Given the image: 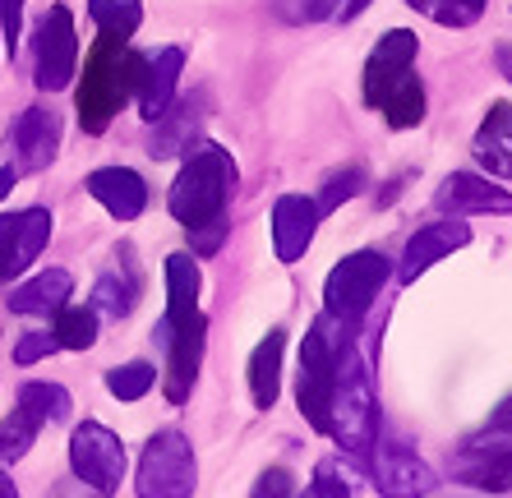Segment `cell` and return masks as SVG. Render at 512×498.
<instances>
[{
	"label": "cell",
	"instance_id": "277c9868",
	"mask_svg": "<svg viewBox=\"0 0 512 498\" xmlns=\"http://www.w3.org/2000/svg\"><path fill=\"white\" fill-rule=\"evenodd\" d=\"M236 180H240L236 157H231L222 143L199 139L190 148V157H185V166H180L171 194H167L171 217H176L185 231L227 217V203H231V194H236Z\"/></svg>",
	"mask_w": 512,
	"mask_h": 498
},
{
	"label": "cell",
	"instance_id": "f35d334b",
	"mask_svg": "<svg viewBox=\"0 0 512 498\" xmlns=\"http://www.w3.org/2000/svg\"><path fill=\"white\" fill-rule=\"evenodd\" d=\"M485 434H494V439H512V397H508V402H503L494 415H489Z\"/></svg>",
	"mask_w": 512,
	"mask_h": 498
},
{
	"label": "cell",
	"instance_id": "d6986e66",
	"mask_svg": "<svg viewBox=\"0 0 512 498\" xmlns=\"http://www.w3.org/2000/svg\"><path fill=\"white\" fill-rule=\"evenodd\" d=\"M84 190L93 194L116 222H134V217L148 208V185H143V176L130 171V166H97L93 176L84 180Z\"/></svg>",
	"mask_w": 512,
	"mask_h": 498
},
{
	"label": "cell",
	"instance_id": "f1b7e54d",
	"mask_svg": "<svg viewBox=\"0 0 512 498\" xmlns=\"http://www.w3.org/2000/svg\"><path fill=\"white\" fill-rule=\"evenodd\" d=\"M19 406L33 415L37 425H60V420H70V392L60 388V383H24L19 388Z\"/></svg>",
	"mask_w": 512,
	"mask_h": 498
},
{
	"label": "cell",
	"instance_id": "e0dca14e",
	"mask_svg": "<svg viewBox=\"0 0 512 498\" xmlns=\"http://www.w3.org/2000/svg\"><path fill=\"white\" fill-rule=\"evenodd\" d=\"M319 208L305 194H282L273 203V254L277 263H300L319 236Z\"/></svg>",
	"mask_w": 512,
	"mask_h": 498
},
{
	"label": "cell",
	"instance_id": "ba28073f",
	"mask_svg": "<svg viewBox=\"0 0 512 498\" xmlns=\"http://www.w3.org/2000/svg\"><path fill=\"white\" fill-rule=\"evenodd\" d=\"M79 74V33L70 5H51L33 28V83L42 93H65Z\"/></svg>",
	"mask_w": 512,
	"mask_h": 498
},
{
	"label": "cell",
	"instance_id": "603a6c76",
	"mask_svg": "<svg viewBox=\"0 0 512 498\" xmlns=\"http://www.w3.org/2000/svg\"><path fill=\"white\" fill-rule=\"evenodd\" d=\"M139 291H143V277H139V268H134V249H120L116 268L97 277L93 309L107 314V319H130L134 305H139Z\"/></svg>",
	"mask_w": 512,
	"mask_h": 498
},
{
	"label": "cell",
	"instance_id": "8d00e7d4",
	"mask_svg": "<svg viewBox=\"0 0 512 498\" xmlns=\"http://www.w3.org/2000/svg\"><path fill=\"white\" fill-rule=\"evenodd\" d=\"M0 37L10 56L19 51V37H24V0H0Z\"/></svg>",
	"mask_w": 512,
	"mask_h": 498
},
{
	"label": "cell",
	"instance_id": "484cf974",
	"mask_svg": "<svg viewBox=\"0 0 512 498\" xmlns=\"http://www.w3.org/2000/svg\"><path fill=\"white\" fill-rule=\"evenodd\" d=\"M374 0H273V14L282 19V24H323V19H342V24H351V19H360V14L370 10Z\"/></svg>",
	"mask_w": 512,
	"mask_h": 498
},
{
	"label": "cell",
	"instance_id": "4316f807",
	"mask_svg": "<svg viewBox=\"0 0 512 498\" xmlns=\"http://www.w3.org/2000/svg\"><path fill=\"white\" fill-rule=\"evenodd\" d=\"M51 332H56V342L65 351H88L97 342V309L93 305H65L51 314Z\"/></svg>",
	"mask_w": 512,
	"mask_h": 498
},
{
	"label": "cell",
	"instance_id": "cb8c5ba5",
	"mask_svg": "<svg viewBox=\"0 0 512 498\" xmlns=\"http://www.w3.org/2000/svg\"><path fill=\"white\" fill-rule=\"evenodd\" d=\"M282 356H286V328H273L254 346L250 356V397L259 411H273L282 392Z\"/></svg>",
	"mask_w": 512,
	"mask_h": 498
},
{
	"label": "cell",
	"instance_id": "5bb4252c",
	"mask_svg": "<svg viewBox=\"0 0 512 498\" xmlns=\"http://www.w3.org/2000/svg\"><path fill=\"white\" fill-rule=\"evenodd\" d=\"M51 213L47 208H24V213L0 217V286H10L28 263L47 249Z\"/></svg>",
	"mask_w": 512,
	"mask_h": 498
},
{
	"label": "cell",
	"instance_id": "ac0fdd59",
	"mask_svg": "<svg viewBox=\"0 0 512 498\" xmlns=\"http://www.w3.org/2000/svg\"><path fill=\"white\" fill-rule=\"evenodd\" d=\"M60 153V116L51 107H28L24 116L14 120V157H19V171L37 176L47 171Z\"/></svg>",
	"mask_w": 512,
	"mask_h": 498
},
{
	"label": "cell",
	"instance_id": "7a4b0ae2",
	"mask_svg": "<svg viewBox=\"0 0 512 498\" xmlns=\"http://www.w3.org/2000/svg\"><path fill=\"white\" fill-rule=\"evenodd\" d=\"M420 37L411 28H388L365 60V107L379 111L393 130H416L425 120V83L416 74Z\"/></svg>",
	"mask_w": 512,
	"mask_h": 498
},
{
	"label": "cell",
	"instance_id": "5b68a950",
	"mask_svg": "<svg viewBox=\"0 0 512 498\" xmlns=\"http://www.w3.org/2000/svg\"><path fill=\"white\" fill-rule=\"evenodd\" d=\"M351 328H337L328 314L310 323L305 342H300V369H296V406L305 415V425L319 429L328 425V397H333V379H337V351L342 337Z\"/></svg>",
	"mask_w": 512,
	"mask_h": 498
},
{
	"label": "cell",
	"instance_id": "ffe728a7",
	"mask_svg": "<svg viewBox=\"0 0 512 498\" xmlns=\"http://www.w3.org/2000/svg\"><path fill=\"white\" fill-rule=\"evenodd\" d=\"M180 70H185V51H180V47H162L157 56L143 60V74H139V88H134V102H139V116L148 120V125H153V120L171 107L176 83H180Z\"/></svg>",
	"mask_w": 512,
	"mask_h": 498
},
{
	"label": "cell",
	"instance_id": "2e32d148",
	"mask_svg": "<svg viewBox=\"0 0 512 498\" xmlns=\"http://www.w3.org/2000/svg\"><path fill=\"white\" fill-rule=\"evenodd\" d=\"M434 208L443 217H476V213H512V194L503 185H494V176H476V171H453L443 176V185L434 190Z\"/></svg>",
	"mask_w": 512,
	"mask_h": 498
},
{
	"label": "cell",
	"instance_id": "8992f818",
	"mask_svg": "<svg viewBox=\"0 0 512 498\" xmlns=\"http://www.w3.org/2000/svg\"><path fill=\"white\" fill-rule=\"evenodd\" d=\"M388 282V254L383 249H356L337 263L323 282V314L337 328H360L365 314L374 309V296Z\"/></svg>",
	"mask_w": 512,
	"mask_h": 498
},
{
	"label": "cell",
	"instance_id": "8fae6325",
	"mask_svg": "<svg viewBox=\"0 0 512 498\" xmlns=\"http://www.w3.org/2000/svg\"><path fill=\"white\" fill-rule=\"evenodd\" d=\"M153 342H162L167 351V402L185 406L199 379L203 346H208V314H194L190 323H176V328H157Z\"/></svg>",
	"mask_w": 512,
	"mask_h": 498
},
{
	"label": "cell",
	"instance_id": "83f0119b",
	"mask_svg": "<svg viewBox=\"0 0 512 498\" xmlns=\"http://www.w3.org/2000/svg\"><path fill=\"white\" fill-rule=\"evenodd\" d=\"M88 19L97 24V33L130 42L143 28V0H88Z\"/></svg>",
	"mask_w": 512,
	"mask_h": 498
},
{
	"label": "cell",
	"instance_id": "74e56055",
	"mask_svg": "<svg viewBox=\"0 0 512 498\" xmlns=\"http://www.w3.org/2000/svg\"><path fill=\"white\" fill-rule=\"evenodd\" d=\"M254 494H259V498H268V494L282 498V494H296V485H291V475L277 471V466H273V471H263V475H259V485H254Z\"/></svg>",
	"mask_w": 512,
	"mask_h": 498
},
{
	"label": "cell",
	"instance_id": "4fadbf2b",
	"mask_svg": "<svg viewBox=\"0 0 512 498\" xmlns=\"http://www.w3.org/2000/svg\"><path fill=\"white\" fill-rule=\"evenodd\" d=\"M453 475L466 489L512 494V439H494V434L466 439L462 452L453 457Z\"/></svg>",
	"mask_w": 512,
	"mask_h": 498
},
{
	"label": "cell",
	"instance_id": "4dcf8cb0",
	"mask_svg": "<svg viewBox=\"0 0 512 498\" xmlns=\"http://www.w3.org/2000/svg\"><path fill=\"white\" fill-rule=\"evenodd\" d=\"M37 429H42V425H37L24 406L5 415V420H0V466H14V462H19V457H24V452L37 443Z\"/></svg>",
	"mask_w": 512,
	"mask_h": 498
},
{
	"label": "cell",
	"instance_id": "9c48e42d",
	"mask_svg": "<svg viewBox=\"0 0 512 498\" xmlns=\"http://www.w3.org/2000/svg\"><path fill=\"white\" fill-rule=\"evenodd\" d=\"M70 466L88 489H97V494H116L130 462H125V443H120V434H111V429L97 425V420H84V425L70 434Z\"/></svg>",
	"mask_w": 512,
	"mask_h": 498
},
{
	"label": "cell",
	"instance_id": "44dd1931",
	"mask_svg": "<svg viewBox=\"0 0 512 498\" xmlns=\"http://www.w3.org/2000/svg\"><path fill=\"white\" fill-rule=\"evenodd\" d=\"M480 171L494 180H512V102H489L485 120L471 143Z\"/></svg>",
	"mask_w": 512,
	"mask_h": 498
},
{
	"label": "cell",
	"instance_id": "6da1fadb",
	"mask_svg": "<svg viewBox=\"0 0 512 498\" xmlns=\"http://www.w3.org/2000/svg\"><path fill=\"white\" fill-rule=\"evenodd\" d=\"M323 434L342 443V452H351L356 462H370L374 434H379V388H374L370 337L360 328L346 332L342 351H337V379H333V397H328Z\"/></svg>",
	"mask_w": 512,
	"mask_h": 498
},
{
	"label": "cell",
	"instance_id": "3957f363",
	"mask_svg": "<svg viewBox=\"0 0 512 498\" xmlns=\"http://www.w3.org/2000/svg\"><path fill=\"white\" fill-rule=\"evenodd\" d=\"M143 51H130V42L120 37H97V47L84 60V79L74 93V111H79V130L84 134H107V125L116 120V111L125 107L139 88L143 74Z\"/></svg>",
	"mask_w": 512,
	"mask_h": 498
},
{
	"label": "cell",
	"instance_id": "30bf717a",
	"mask_svg": "<svg viewBox=\"0 0 512 498\" xmlns=\"http://www.w3.org/2000/svg\"><path fill=\"white\" fill-rule=\"evenodd\" d=\"M213 116V93L208 88H194L185 97H171V107L153 120V139H148V157L153 162H171V157L190 153L199 143L203 125Z\"/></svg>",
	"mask_w": 512,
	"mask_h": 498
},
{
	"label": "cell",
	"instance_id": "7c38bea8",
	"mask_svg": "<svg viewBox=\"0 0 512 498\" xmlns=\"http://www.w3.org/2000/svg\"><path fill=\"white\" fill-rule=\"evenodd\" d=\"M374 443H379V452H370L374 457V489L388 498H411V494H434L439 489V480H434V471H429L425 462L416 457V448L411 443H402L397 434H374Z\"/></svg>",
	"mask_w": 512,
	"mask_h": 498
},
{
	"label": "cell",
	"instance_id": "d4e9b609",
	"mask_svg": "<svg viewBox=\"0 0 512 498\" xmlns=\"http://www.w3.org/2000/svg\"><path fill=\"white\" fill-rule=\"evenodd\" d=\"M70 296H74V277L65 273V268H47V273H37L33 282L19 286V291H10V309L14 314L47 319V314H56Z\"/></svg>",
	"mask_w": 512,
	"mask_h": 498
},
{
	"label": "cell",
	"instance_id": "7402d4cb",
	"mask_svg": "<svg viewBox=\"0 0 512 498\" xmlns=\"http://www.w3.org/2000/svg\"><path fill=\"white\" fill-rule=\"evenodd\" d=\"M199 296H203L199 263H194V254L180 249V254H171L167 259V314H162L157 328H176V323H190L194 314H203Z\"/></svg>",
	"mask_w": 512,
	"mask_h": 498
},
{
	"label": "cell",
	"instance_id": "1f68e13d",
	"mask_svg": "<svg viewBox=\"0 0 512 498\" xmlns=\"http://www.w3.org/2000/svg\"><path fill=\"white\" fill-rule=\"evenodd\" d=\"M153 383H157V369L148 365V360H130V365L107 369V392L120 397V402H139V397H148Z\"/></svg>",
	"mask_w": 512,
	"mask_h": 498
},
{
	"label": "cell",
	"instance_id": "52a82bcc",
	"mask_svg": "<svg viewBox=\"0 0 512 498\" xmlns=\"http://www.w3.org/2000/svg\"><path fill=\"white\" fill-rule=\"evenodd\" d=\"M139 498H190L199 489V462L194 443L180 429H157L139 457Z\"/></svg>",
	"mask_w": 512,
	"mask_h": 498
},
{
	"label": "cell",
	"instance_id": "836d02e7",
	"mask_svg": "<svg viewBox=\"0 0 512 498\" xmlns=\"http://www.w3.org/2000/svg\"><path fill=\"white\" fill-rule=\"evenodd\" d=\"M356 480H360L356 466H342V457H323V462L314 466L310 494L314 498H351L356 494Z\"/></svg>",
	"mask_w": 512,
	"mask_h": 498
},
{
	"label": "cell",
	"instance_id": "b9f144b4",
	"mask_svg": "<svg viewBox=\"0 0 512 498\" xmlns=\"http://www.w3.org/2000/svg\"><path fill=\"white\" fill-rule=\"evenodd\" d=\"M19 489H14V480H10V466H0V498H14Z\"/></svg>",
	"mask_w": 512,
	"mask_h": 498
},
{
	"label": "cell",
	"instance_id": "d590c367",
	"mask_svg": "<svg viewBox=\"0 0 512 498\" xmlns=\"http://www.w3.org/2000/svg\"><path fill=\"white\" fill-rule=\"evenodd\" d=\"M56 346H60L56 332H24V337H19V346H14V360H19V365H37V360L51 356Z\"/></svg>",
	"mask_w": 512,
	"mask_h": 498
},
{
	"label": "cell",
	"instance_id": "e575fe53",
	"mask_svg": "<svg viewBox=\"0 0 512 498\" xmlns=\"http://www.w3.org/2000/svg\"><path fill=\"white\" fill-rule=\"evenodd\" d=\"M231 222L227 217H217V222H203V226H190V245H194V259H213L222 240H227Z\"/></svg>",
	"mask_w": 512,
	"mask_h": 498
},
{
	"label": "cell",
	"instance_id": "ab89813d",
	"mask_svg": "<svg viewBox=\"0 0 512 498\" xmlns=\"http://www.w3.org/2000/svg\"><path fill=\"white\" fill-rule=\"evenodd\" d=\"M494 65H499V74L512 83V42H503V47L494 51Z\"/></svg>",
	"mask_w": 512,
	"mask_h": 498
},
{
	"label": "cell",
	"instance_id": "d6a6232c",
	"mask_svg": "<svg viewBox=\"0 0 512 498\" xmlns=\"http://www.w3.org/2000/svg\"><path fill=\"white\" fill-rule=\"evenodd\" d=\"M406 5L443 28H471L485 14V0H406Z\"/></svg>",
	"mask_w": 512,
	"mask_h": 498
},
{
	"label": "cell",
	"instance_id": "60d3db41",
	"mask_svg": "<svg viewBox=\"0 0 512 498\" xmlns=\"http://www.w3.org/2000/svg\"><path fill=\"white\" fill-rule=\"evenodd\" d=\"M14 185H19V166H0V199H10Z\"/></svg>",
	"mask_w": 512,
	"mask_h": 498
},
{
	"label": "cell",
	"instance_id": "9a60e30c",
	"mask_svg": "<svg viewBox=\"0 0 512 498\" xmlns=\"http://www.w3.org/2000/svg\"><path fill=\"white\" fill-rule=\"evenodd\" d=\"M466 245H471V226H466L462 217H443V222L420 226L416 236L406 240V249H402V268H397V282L411 286L416 277H425L434 263L453 259L457 249H466Z\"/></svg>",
	"mask_w": 512,
	"mask_h": 498
},
{
	"label": "cell",
	"instance_id": "f546056e",
	"mask_svg": "<svg viewBox=\"0 0 512 498\" xmlns=\"http://www.w3.org/2000/svg\"><path fill=\"white\" fill-rule=\"evenodd\" d=\"M370 185V171L360 162H346L342 171H333V176L323 180V190H319V199H314V208H319V217H328V213H337L346 199H356L360 190Z\"/></svg>",
	"mask_w": 512,
	"mask_h": 498
}]
</instances>
